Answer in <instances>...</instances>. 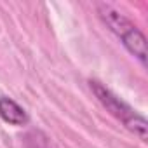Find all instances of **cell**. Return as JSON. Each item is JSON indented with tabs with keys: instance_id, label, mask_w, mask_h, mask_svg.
<instances>
[{
	"instance_id": "1",
	"label": "cell",
	"mask_w": 148,
	"mask_h": 148,
	"mask_svg": "<svg viewBox=\"0 0 148 148\" xmlns=\"http://www.w3.org/2000/svg\"><path fill=\"white\" fill-rule=\"evenodd\" d=\"M98 11H99V16L101 19L108 25V28L119 37V40L122 42V45L143 64L146 66V38L145 35L141 33V30L129 19L125 18L122 12L115 11L113 7L106 5V4H101L98 5Z\"/></svg>"
},
{
	"instance_id": "2",
	"label": "cell",
	"mask_w": 148,
	"mask_h": 148,
	"mask_svg": "<svg viewBox=\"0 0 148 148\" xmlns=\"http://www.w3.org/2000/svg\"><path fill=\"white\" fill-rule=\"evenodd\" d=\"M91 91L94 92V96L98 98V101L115 117L119 119L131 132H134L141 141H146L148 138V124L146 119L143 115H139L136 110H132L125 101H122L119 96H115L110 89H106L101 82L98 80H91L89 82Z\"/></svg>"
},
{
	"instance_id": "3",
	"label": "cell",
	"mask_w": 148,
	"mask_h": 148,
	"mask_svg": "<svg viewBox=\"0 0 148 148\" xmlns=\"http://www.w3.org/2000/svg\"><path fill=\"white\" fill-rule=\"evenodd\" d=\"M0 119L11 125H26L30 120L26 110L9 96H0Z\"/></svg>"
}]
</instances>
